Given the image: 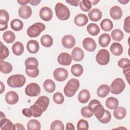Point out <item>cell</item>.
Here are the masks:
<instances>
[{
	"instance_id": "1",
	"label": "cell",
	"mask_w": 130,
	"mask_h": 130,
	"mask_svg": "<svg viewBox=\"0 0 130 130\" xmlns=\"http://www.w3.org/2000/svg\"><path fill=\"white\" fill-rule=\"evenodd\" d=\"M80 86V82L75 78L69 80L63 88V92L68 97L73 96Z\"/></svg>"
},
{
	"instance_id": "2",
	"label": "cell",
	"mask_w": 130,
	"mask_h": 130,
	"mask_svg": "<svg viewBox=\"0 0 130 130\" xmlns=\"http://www.w3.org/2000/svg\"><path fill=\"white\" fill-rule=\"evenodd\" d=\"M88 107L98 120L101 119L105 113V109L98 100H92L88 104Z\"/></svg>"
},
{
	"instance_id": "3",
	"label": "cell",
	"mask_w": 130,
	"mask_h": 130,
	"mask_svg": "<svg viewBox=\"0 0 130 130\" xmlns=\"http://www.w3.org/2000/svg\"><path fill=\"white\" fill-rule=\"evenodd\" d=\"M7 82L11 87H22L26 82V78L21 74L13 75L8 78Z\"/></svg>"
},
{
	"instance_id": "4",
	"label": "cell",
	"mask_w": 130,
	"mask_h": 130,
	"mask_svg": "<svg viewBox=\"0 0 130 130\" xmlns=\"http://www.w3.org/2000/svg\"><path fill=\"white\" fill-rule=\"evenodd\" d=\"M55 11L57 17L60 20H66L70 17V11L64 4L58 3L55 6Z\"/></svg>"
},
{
	"instance_id": "5",
	"label": "cell",
	"mask_w": 130,
	"mask_h": 130,
	"mask_svg": "<svg viewBox=\"0 0 130 130\" xmlns=\"http://www.w3.org/2000/svg\"><path fill=\"white\" fill-rule=\"evenodd\" d=\"M46 28V26L43 23L37 22L30 26L27 29V35L30 38H36Z\"/></svg>"
},
{
	"instance_id": "6",
	"label": "cell",
	"mask_w": 130,
	"mask_h": 130,
	"mask_svg": "<svg viewBox=\"0 0 130 130\" xmlns=\"http://www.w3.org/2000/svg\"><path fill=\"white\" fill-rule=\"evenodd\" d=\"M125 84L123 80L120 78H116L112 82L110 86V92L114 94L121 93L125 89Z\"/></svg>"
},
{
	"instance_id": "7",
	"label": "cell",
	"mask_w": 130,
	"mask_h": 130,
	"mask_svg": "<svg viewBox=\"0 0 130 130\" xmlns=\"http://www.w3.org/2000/svg\"><path fill=\"white\" fill-rule=\"evenodd\" d=\"M110 53L105 49H102L96 54L95 59L96 62L102 66L107 64L110 61Z\"/></svg>"
},
{
	"instance_id": "8",
	"label": "cell",
	"mask_w": 130,
	"mask_h": 130,
	"mask_svg": "<svg viewBox=\"0 0 130 130\" xmlns=\"http://www.w3.org/2000/svg\"><path fill=\"white\" fill-rule=\"evenodd\" d=\"M41 88L36 83H30L25 88V93L29 96H36L40 94Z\"/></svg>"
},
{
	"instance_id": "9",
	"label": "cell",
	"mask_w": 130,
	"mask_h": 130,
	"mask_svg": "<svg viewBox=\"0 0 130 130\" xmlns=\"http://www.w3.org/2000/svg\"><path fill=\"white\" fill-rule=\"evenodd\" d=\"M69 75L68 71L62 68L56 69L53 72L54 79L58 82H63L66 80Z\"/></svg>"
},
{
	"instance_id": "10",
	"label": "cell",
	"mask_w": 130,
	"mask_h": 130,
	"mask_svg": "<svg viewBox=\"0 0 130 130\" xmlns=\"http://www.w3.org/2000/svg\"><path fill=\"white\" fill-rule=\"evenodd\" d=\"M0 128L2 130H13V124L11 121L7 118L3 112H1Z\"/></svg>"
},
{
	"instance_id": "11",
	"label": "cell",
	"mask_w": 130,
	"mask_h": 130,
	"mask_svg": "<svg viewBox=\"0 0 130 130\" xmlns=\"http://www.w3.org/2000/svg\"><path fill=\"white\" fill-rule=\"evenodd\" d=\"M9 15L7 11L4 9L0 10V30L3 31L8 28V22Z\"/></svg>"
},
{
	"instance_id": "12",
	"label": "cell",
	"mask_w": 130,
	"mask_h": 130,
	"mask_svg": "<svg viewBox=\"0 0 130 130\" xmlns=\"http://www.w3.org/2000/svg\"><path fill=\"white\" fill-rule=\"evenodd\" d=\"M62 46L67 49H71L75 46L76 40L74 37L72 35H67L63 37L61 40Z\"/></svg>"
},
{
	"instance_id": "13",
	"label": "cell",
	"mask_w": 130,
	"mask_h": 130,
	"mask_svg": "<svg viewBox=\"0 0 130 130\" xmlns=\"http://www.w3.org/2000/svg\"><path fill=\"white\" fill-rule=\"evenodd\" d=\"M39 15L43 20L49 21L52 18L53 13L52 10L50 8L48 7H44L40 10Z\"/></svg>"
},
{
	"instance_id": "14",
	"label": "cell",
	"mask_w": 130,
	"mask_h": 130,
	"mask_svg": "<svg viewBox=\"0 0 130 130\" xmlns=\"http://www.w3.org/2000/svg\"><path fill=\"white\" fill-rule=\"evenodd\" d=\"M72 60V58L69 53L62 52L59 54L57 57L58 62L62 66H69Z\"/></svg>"
},
{
	"instance_id": "15",
	"label": "cell",
	"mask_w": 130,
	"mask_h": 130,
	"mask_svg": "<svg viewBox=\"0 0 130 130\" xmlns=\"http://www.w3.org/2000/svg\"><path fill=\"white\" fill-rule=\"evenodd\" d=\"M82 44L84 49L89 52L94 51L96 48V44L91 38H85L82 42Z\"/></svg>"
},
{
	"instance_id": "16",
	"label": "cell",
	"mask_w": 130,
	"mask_h": 130,
	"mask_svg": "<svg viewBox=\"0 0 130 130\" xmlns=\"http://www.w3.org/2000/svg\"><path fill=\"white\" fill-rule=\"evenodd\" d=\"M35 104L36 105L44 112L47 110L49 106V99L46 96H41L37 99L35 103Z\"/></svg>"
},
{
	"instance_id": "17",
	"label": "cell",
	"mask_w": 130,
	"mask_h": 130,
	"mask_svg": "<svg viewBox=\"0 0 130 130\" xmlns=\"http://www.w3.org/2000/svg\"><path fill=\"white\" fill-rule=\"evenodd\" d=\"M32 14V10L30 6L27 5L20 7L18 10V15L19 17L23 19L29 18Z\"/></svg>"
},
{
	"instance_id": "18",
	"label": "cell",
	"mask_w": 130,
	"mask_h": 130,
	"mask_svg": "<svg viewBox=\"0 0 130 130\" xmlns=\"http://www.w3.org/2000/svg\"><path fill=\"white\" fill-rule=\"evenodd\" d=\"M19 100L18 94L14 91H8L5 95V101L9 105H14Z\"/></svg>"
},
{
	"instance_id": "19",
	"label": "cell",
	"mask_w": 130,
	"mask_h": 130,
	"mask_svg": "<svg viewBox=\"0 0 130 130\" xmlns=\"http://www.w3.org/2000/svg\"><path fill=\"white\" fill-rule=\"evenodd\" d=\"M88 16L90 20L96 22L102 18V13L100 9L93 8L88 12Z\"/></svg>"
},
{
	"instance_id": "20",
	"label": "cell",
	"mask_w": 130,
	"mask_h": 130,
	"mask_svg": "<svg viewBox=\"0 0 130 130\" xmlns=\"http://www.w3.org/2000/svg\"><path fill=\"white\" fill-rule=\"evenodd\" d=\"M75 24L78 26H85L88 22L87 16L84 14H79L77 15L74 19Z\"/></svg>"
},
{
	"instance_id": "21",
	"label": "cell",
	"mask_w": 130,
	"mask_h": 130,
	"mask_svg": "<svg viewBox=\"0 0 130 130\" xmlns=\"http://www.w3.org/2000/svg\"><path fill=\"white\" fill-rule=\"evenodd\" d=\"M110 15L114 20L120 19L122 16V11L118 6H114L110 10Z\"/></svg>"
},
{
	"instance_id": "22",
	"label": "cell",
	"mask_w": 130,
	"mask_h": 130,
	"mask_svg": "<svg viewBox=\"0 0 130 130\" xmlns=\"http://www.w3.org/2000/svg\"><path fill=\"white\" fill-rule=\"evenodd\" d=\"M71 56L74 60L76 61H80L83 59L84 52L81 48L76 47L73 49Z\"/></svg>"
},
{
	"instance_id": "23",
	"label": "cell",
	"mask_w": 130,
	"mask_h": 130,
	"mask_svg": "<svg viewBox=\"0 0 130 130\" xmlns=\"http://www.w3.org/2000/svg\"><path fill=\"white\" fill-rule=\"evenodd\" d=\"M26 47L28 51L32 54L37 53L40 48L39 43L34 40H30L28 41L26 44Z\"/></svg>"
},
{
	"instance_id": "24",
	"label": "cell",
	"mask_w": 130,
	"mask_h": 130,
	"mask_svg": "<svg viewBox=\"0 0 130 130\" xmlns=\"http://www.w3.org/2000/svg\"><path fill=\"white\" fill-rule=\"evenodd\" d=\"M90 98L89 91L87 89H83L80 91L78 95V99L80 103L82 104L86 103Z\"/></svg>"
},
{
	"instance_id": "25",
	"label": "cell",
	"mask_w": 130,
	"mask_h": 130,
	"mask_svg": "<svg viewBox=\"0 0 130 130\" xmlns=\"http://www.w3.org/2000/svg\"><path fill=\"white\" fill-rule=\"evenodd\" d=\"M110 51L115 56H119L122 54L123 52V47L118 43L114 42L110 46Z\"/></svg>"
},
{
	"instance_id": "26",
	"label": "cell",
	"mask_w": 130,
	"mask_h": 130,
	"mask_svg": "<svg viewBox=\"0 0 130 130\" xmlns=\"http://www.w3.org/2000/svg\"><path fill=\"white\" fill-rule=\"evenodd\" d=\"M113 115L114 117L117 119H122L126 115V109L122 107H117L116 108L114 109Z\"/></svg>"
},
{
	"instance_id": "27",
	"label": "cell",
	"mask_w": 130,
	"mask_h": 130,
	"mask_svg": "<svg viewBox=\"0 0 130 130\" xmlns=\"http://www.w3.org/2000/svg\"><path fill=\"white\" fill-rule=\"evenodd\" d=\"M110 92V88L109 86L106 84H102L100 85L97 90L96 93L98 95L100 98H105L108 95Z\"/></svg>"
},
{
	"instance_id": "28",
	"label": "cell",
	"mask_w": 130,
	"mask_h": 130,
	"mask_svg": "<svg viewBox=\"0 0 130 130\" xmlns=\"http://www.w3.org/2000/svg\"><path fill=\"white\" fill-rule=\"evenodd\" d=\"M111 42V37L108 34H102L99 38V43L102 47H106L109 45Z\"/></svg>"
},
{
	"instance_id": "29",
	"label": "cell",
	"mask_w": 130,
	"mask_h": 130,
	"mask_svg": "<svg viewBox=\"0 0 130 130\" xmlns=\"http://www.w3.org/2000/svg\"><path fill=\"white\" fill-rule=\"evenodd\" d=\"M12 49L13 53L15 55L19 56L23 53L24 46L22 43L20 42H16L12 45Z\"/></svg>"
},
{
	"instance_id": "30",
	"label": "cell",
	"mask_w": 130,
	"mask_h": 130,
	"mask_svg": "<svg viewBox=\"0 0 130 130\" xmlns=\"http://www.w3.org/2000/svg\"><path fill=\"white\" fill-rule=\"evenodd\" d=\"M12 70L13 67L10 63L3 60L0 61V70L2 73L9 74L12 72Z\"/></svg>"
},
{
	"instance_id": "31",
	"label": "cell",
	"mask_w": 130,
	"mask_h": 130,
	"mask_svg": "<svg viewBox=\"0 0 130 130\" xmlns=\"http://www.w3.org/2000/svg\"><path fill=\"white\" fill-rule=\"evenodd\" d=\"M44 89L49 93H52L55 90V84L51 79H47L43 83Z\"/></svg>"
},
{
	"instance_id": "32",
	"label": "cell",
	"mask_w": 130,
	"mask_h": 130,
	"mask_svg": "<svg viewBox=\"0 0 130 130\" xmlns=\"http://www.w3.org/2000/svg\"><path fill=\"white\" fill-rule=\"evenodd\" d=\"M105 104L108 108L111 110H113L118 107L119 105V102L117 99L111 96L108 98L106 100Z\"/></svg>"
},
{
	"instance_id": "33",
	"label": "cell",
	"mask_w": 130,
	"mask_h": 130,
	"mask_svg": "<svg viewBox=\"0 0 130 130\" xmlns=\"http://www.w3.org/2000/svg\"><path fill=\"white\" fill-rule=\"evenodd\" d=\"M100 25L102 29L105 31H109L113 27V24L112 21L108 18L103 19L101 21Z\"/></svg>"
},
{
	"instance_id": "34",
	"label": "cell",
	"mask_w": 130,
	"mask_h": 130,
	"mask_svg": "<svg viewBox=\"0 0 130 130\" xmlns=\"http://www.w3.org/2000/svg\"><path fill=\"white\" fill-rule=\"evenodd\" d=\"M41 128V123L37 119H31L27 123V129L28 130H40Z\"/></svg>"
},
{
	"instance_id": "35",
	"label": "cell",
	"mask_w": 130,
	"mask_h": 130,
	"mask_svg": "<svg viewBox=\"0 0 130 130\" xmlns=\"http://www.w3.org/2000/svg\"><path fill=\"white\" fill-rule=\"evenodd\" d=\"M87 30L90 35L95 36L99 34L100 31V28L96 24L91 23L87 25Z\"/></svg>"
},
{
	"instance_id": "36",
	"label": "cell",
	"mask_w": 130,
	"mask_h": 130,
	"mask_svg": "<svg viewBox=\"0 0 130 130\" xmlns=\"http://www.w3.org/2000/svg\"><path fill=\"white\" fill-rule=\"evenodd\" d=\"M25 73L30 77H37L39 74V70L37 67H27L25 69Z\"/></svg>"
},
{
	"instance_id": "37",
	"label": "cell",
	"mask_w": 130,
	"mask_h": 130,
	"mask_svg": "<svg viewBox=\"0 0 130 130\" xmlns=\"http://www.w3.org/2000/svg\"><path fill=\"white\" fill-rule=\"evenodd\" d=\"M3 39L6 43H12L15 40V35L13 31L7 30L3 34Z\"/></svg>"
},
{
	"instance_id": "38",
	"label": "cell",
	"mask_w": 130,
	"mask_h": 130,
	"mask_svg": "<svg viewBox=\"0 0 130 130\" xmlns=\"http://www.w3.org/2000/svg\"><path fill=\"white\" fill-rule=\"evenodd\" d=\"M41 44L45 47H50L53 45V41L51 36L49 35H43L41 38Z\"/></svg>"
},
{
	"instance_id": "39",
	"label": "cell",
	"mask_w": 130,
	"mask_h": 130,
	"mask_svg": "<svg viewBox=\"0 0 130 130\" xmlns=\"http://www.w3.org/2000/svg\"><path fill=\"white\" fill-rule=\"evenodd\" d=\"M71 71L74 76L79 77L83 73V68L80 64H75L71 67Z\"/></svg>"
},
{
	"instance_id": "40",
	"label": "cell",
	"mask_w": 130,
	"mask_h": 130,
	"mask_svg": "<svg viewBox=\"0 0 130 130\" xmlns=\"http://www.w3.org/2000/svg\"><path fill=\"white\" fill-rule=\"evenodd\" d=\"M10 25L11 28L16 31L21 30L23 27V22L18 19H14L12 20Z\"/></svg>"
},
{
	"instance_id": "41",
	"label": "cell",
	"mask_w": 130,
	"mask_h": 130,
	"mask_svg": "<svg viewBox=\"0 0 130 130\" xmlns=\"http://www.w3.org/2000/svg\"><path fill=\"white\" fill-rule=\"evenodd\" d=\"M111 37L114 41L120 42L124 37V34L123 32L119 29H114L113 30L111 34Z\"/></svg>"
},
{
	"instance_id": "42",
	"label": "cell",
	"mask_w": 130,
	"mask_h": 130,
	"mask_svg": "<svg viewBox=\"0 0 130 130\" xmlns=\"http://www.w3.org/2000/svg\"><path fill=\"white\" fill-rule=\"evenodd\" d=\"M0 48L1 60H3V59H5L7 58V57H8L9 55V50L8 48L3 44L2 42H1Z\"/></svg>"
},
{
	"instance_id": "43",
	"label": "cell",
	"mask_w": 130,
	"mask_h": 130,
	"mask_svg": "<svg viewBox=\"0 0 130 130\" xmlns=\"http://www.w3.org/2000/svg\"><path fill=\"white\" fill-rule=\"evenodd\" d=\"M79 6L80 9L82 11L84 12H88L91 9L92 4L90 2V1L82 0L80 1L79 3Z\"/></svg>"
},
{
	"instance_id": "44",
	"label": "cell",
	"mask_w": 130,
	"mask_h": 130,
	"mask_svg": "<svg viewBox=\"0 0 130 130\" xmlns=\"http://www.w3.org/2000/svg\"><path fill=\"white\" fill-rule=\"evenodd\" d=\"M51 130H64V127L63 123L59 120H55L53 121L50 126Z\"/></svg>"
},
{
	"instance_id": "45",
	"label": "cell",
	"mask_w": 130,
	"mask_h": 130,
	"mask_svg": "<svg viewBox=\"0 0 130 130\" xmlns=\"http://www.w3.org/2000/svg\"><path fill=\"white\" fill-rule=\"evenodd\" d=\"M30 109L31 110L32 116L34 117H40L43 112V111L35 104L30 107Z\"/></svg>"
},
{
	"instance_id": "46",
	"label": "cell",
	"mask_w": 130,
	"mask_h": 130,
	"mask_svg": "<svg viewBox=\"0 0 130 130\" xmlns=\"http://www.w3.org/2000/svg\"><path fill=\"white\" fill-rule=\"evenodd\" d=\"M53 100L57 104H62L64 102V96L63 94L59 92H55L53 95Z\"/></svg>"
},
{
	"instance_id": "47",
	"label": "cell",
	"mask_w": 130,
	"mask_h": 130,
	"mask_svg": "<svg viewBox=\"0 0 130 130\" xmlns=\"http://www.w3.org/2000/svg\"><path fill=\"white\" fill-rule=\"evenodd\" d=\"M25 67H38L39 62L37 58L32 57H30L27 58L25 61Z\"/></svg>"
},
{
	"instance_id": "48",
	"label": "cell",
	"mask_w": 130,
	"mask_h": 130,
	"mask_svg": "<svg viewBox=\"0 0 130 130\" xmlns=\"http://www.w3.org/2000/svg\"><path fill=\"white\" fill-rule=\"evenodd\" d=\"M81 114L85 118H90L93 115V112L90 109L88 106L82 107L81 110Z\"/></svg>"
},
{
	"instance_id": "49",
	"label": "cell",
	"mask_w": 130,
	"mask_h": 130,
	"mask_svg": "<svg viewBox=\"0 0 130 130\" xmlns=\"http://www.w3.org/2000/svg\"><path fill=\"white\" fill-rule=\"evenodd\" d=\"M77 129L78 130H82V129H85L87 130L89 128V124L87 121L81 119L79 120L77 123Z\"/></svg>"
},
{
	"instance_id": "50",
	"label": "cell",
	"mask_w": 130,
	"mask_h": 130,
	"mask_svg": "<svg viewBox=\"0 0 130 130\" xmlns=\"http://www.w3.org/2000/svg\"><path fill=\"white\" fill-rule=\"evenodd\" d=\"M111 119V114L110 112L109 111L105 110V113L101 119H99V121L102 123L105 124L109 122Z\"/></svg>"
},
{
	"instance_id": "51",
	"label": "cell",
	"mask_w": 130,
	"mask_h": 130,
	"mask_svg": "<svg viewBox=\"0 0 130 130\" xmlns=\"http://www.w3.org/2000/svg\"><path fill=\"white\" fill-rule=\"evenodd\" d=\"M118 66L122 69L130 67V60L127 58H122L118 61Z\"/></svg>"
},
{
	"instance_id": "52",
	"label": "cell",
	"mask_w": 130,
	"mask_h": 130,
	"mask_svg": "<svg viewBox=\"0 0 130 130\" xmlns=\"http://www.w3.org/2000/svg\"><path fill=\"white\" fill-rule=\"evenodd\" d=\"M123 29L124 31L129 34L130 33V16H128L124 19Z\"/></svg>"
},
{
	"instance_id": "53",
	"label": "cell",
	"mask_w": 130,
	"mask_h": 130,
	"mask_svg": "<svg viewBox=\"0 0 130 130\" xmlns=\"http://www.w3.org/2000/svg\"><path fill=\"white\" fill-rule=\"evenodd\" d=\"M22 113L23 115H24L25 116H26L27 117L29 118V117H31V116H32L31 110L30 109V108H24V109H22Z\"/></svg>"
},
{
	"instance_id": "54",
	"label": "cell",
	"mask_w": 130,
	"mask_h": 130,
	"mask_svg": "<svg viewBox=\"0 0 130 130\" xmlns=\"http://www.w3.org/2000/svg\"><path fill=\"white\" fill-rule=\"evenodd\" d=\"M123 73L125 77V78L129 83V73H130V67L124 68L123 69Z\"/></svg>"
},
{
	"instance_id": "55",
	"label": "cell",
	"mask_w": 130,
	"mask_h": 130,
	"mask_svg": "<svg viewBox=\"0 0 130 130\" xmlns=\"http://www.w3.org/2000/svg\"><path fill=\"white\" fill-rule=\"evenodd\" d=\"M13 130H25V128L23 124L17 123L14 124Z\"/></svg>"
},
{
	"instance_id": "56",
	"label": "cell",
	"mask_w": 130,
	"mask_h": 130,
	"mask_svg": "<svg viewBox=\"0 0 130 130\" xmlns=\"http://www.w3.org/2000/svg\"><path fill=\"white\" fill-rule=\"evenodd\" d=\"M67 3H69L72 6L77 7L79 5V3L80 1L79 0H69V1H66Z\"/></svg>"
},
{
	"instance_id": "57",
	"label": "cell",
	"mask_w": 130,
	"mask_h": 130,
	"mask_svg": "<svg viewBox=\"0 0 130 130\" xmlns=\"http://www.w3.org/2000/svg\"><path fill=\"white\" fill-rule=\"evenodd\" d=\"M66 129L67 130H75V128L73 124L72 123H67Z\"/></svg>"
},
{
	"instance_id": "58",
	"label": "cell",
	"mask_w": 130,
	"mask_h": 130,
	"mask_svg": "<svg viewBox=\"0 0 130 130\" xmlns=\"http://www.w3.org/2000/svg\"><path fill=\"white\" fill-rule=\"evenodd\" d=\"M41 2L40 0H31L29 1V4L32 6H37Z\"/></svg>"
},
{
	"instance_id": "59",
	"label": "cell",
	"mask_w": 130,
	"mask_h": 130,
	"mask_svg": "<svg viewBox=\"0 0 130 130\" xmlns=\"http://www.w3.org/2000/svg\"><path fill=\"white\" fill-rule=\"evenodd\" d=\"M17 2L19 4V5H22V6H25L27 3H29V1H27V0H20V1H18V0Z\"/></svg>"
},
{
	"instance_id": "60",
	"label": "cell",
	"mask_w": 130,
	"mask_h": 130,
	"mask_svg": "<svg viewBox=\"0 0 130 130\" xmlns=\"http://www.w3.org/2000/svg\"><path fill=\"white\" fill-rule=\"evenodd\" d=\"M1 94H2L5 90V86L3 84V82L2 81H1Z\"/></svg>"
},
{
	"instance_id": "61",
	"label": "cell",
	"mask_w": 130,
	"mask_h": 130,
	"mask_svg": "<svg viewBox=\"0 0 130 130\" xmlns=\"http://www.w3.org/2000/svg\"><path fill=\"white\" fill-rule=\"evenodd\" d=\"M118 2H119L120 3L122 4L125 5V4H127V3H128V2H129V1H128V0H127V1H125V0H123V1H119V0H118Z\"/></svg>"
},
{
	"instance_id": "62",
	"label": "cell",
	"mask_w": 130,
	"mask_h": 130,
	"mask_svg": "<svg viewBox=\"0 0 130 130\" xmlns=\"http://www.w3.org/2000/svg\"><path fill=\"white\" fill-rule=\"evenodd\" d=\"M100 1H90V2L91 3L92 5H96L97 3H98Z\"/></svg>"
}]
</instances>
